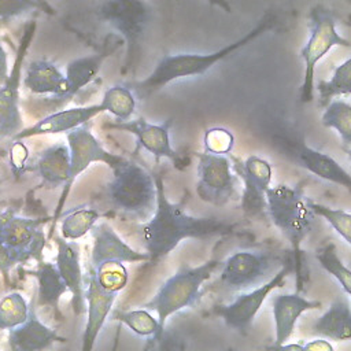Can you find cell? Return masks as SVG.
<instances>
[{"label":"cell","mask_w":351,"mask_h":351,"mask_svg":"<svg viewBox=\"0 0 351 351\" xmlns=\"http://www.w3.org/2000/svg\"><path fill=\"white\" fill-rule=\"evenodd\" d=\"M156 184V208L154 215L141 225V239L149 261L170 254L185 239H206L228 234L234 225L214 217H193L184 211L182 203L166 197L163 180L154 176Z\"/></svg>","instance_id":"1"},{"label":"cell","mask_w":351,"mask_h":351,"mask_svg":"<svg viewBox=\"0 0 351 351\" xmlns=\"http://www.w3.org/2000/svg\"><path fill=\"white\" fill-rule=\"evenodd\" d=\"M271 22L273 19L270 16H265L258 23V26L250 30L245 36L211 53H178L165 56L158 62V64L147 78L133 82L128 86L132 89L134 96H137L138 99H145L147 96L152 95L154 92L159 90L162 86L167 85L174 80L202 75L217 62L225 59L239 48L255 40L259 34L265 33L270 27Z\"/></svg>","instance_id":"2"},{"label":"cell","mask_w":351,"mask_h":351,"mask_svg":"<svg viewBox=\"0 0 351 351\" xmlns=\"http://www.w3.org/2000/svg\"><path fill=\"white\" fill-rule=\"evenodd\" d=\"M107 192L112 206L126 217L147 222L155 213V177L132 160L125 159L112 169Z\"/></svg>","instance_id":"3"},{"label":"cell","mask_w":351,"mask_h":351,"mask_svg":"<svg viewBox=\"0 0 351 351\" xmlns=\"http://www.w3.org/2000/svg\"><path fill=\"white\" fill-rule=\"evenodd\" d=\"M267 213L274 226L288 239L296 269H300L302 243L311 230L314 213L300 188L289 185L270 186L266 195Z\"/></svg>","instance_id":"4"},{"label":"cell","mask_w":351,"mask_h":351,"mask_svg":"<svg viewBox=\"0 0 351 351\" xmlns=\"http://www.w3.org/2000/svg\"><path fill=\"white\" fill-rule=\"evenodd\" d=\"M221 266L219 261H208L199 266H182L174 276H171L156 292V295L145 303V307L155 311L160 332L166 319L174 313L193 306L199 296L203 284Z\"/></svg>","instance_id":"5"},{"label":"cell","mask_w":351,"mask_h":351,"mask_svg":"<svg viewBox=\"0 0 351 351\" xmlns=\"http://www.w3.org/2000/svg\"><path fill=\"white\" fill-rule=\"evenodd\" d=\"M308 18L310 37L300 51V58L304 62V74L300 88V99L303 103L313 100L317 63L333 47H351V43L336 30V16L329 8L318 4L311 8Z\"/></svg>","instance_id":"6"},{"label":"cell","mask_w":351,"mask_h":351,"mask_svg":"<svg viewBox=\"0 0 351 351\" xmlns=\"http://www.w3.org/2000/svg\"><path fill=\"white\" fill-rule=\"evenodd\" d=\"M284 263L270 252L237 251L222 263L218 282L226 291L243 293L270 280Z\"/></svg>","instance_id":"7"},{"label":"cell","mask_w":351,"mask_h":351,"mask_svg":"<svg viewBox=\"0 0 351 351\" xmlns=\"http://www.w3.org/2000/svg\"><path fill=\"white\" fill-rule=\"evenodd\" d=\"M67 145L70 149V177H69V182L66 184V186L62 192V197L56 206V211L53 215V223L58 219V217L63 208L64 200H66L75 178L81 173H84L89 165H92L95 162H101V163H106L112 170L125 160V158L111 154L107 149H104V147L99 143V140L90 132V122L69 132L67 133Z\"/></svg>","instance_id":"8"},{"label":"cell","mask_w":351,"mask_h":351,"mask_svg":"<svg viewBox=\"0 0 351 351\" xmlns=\"http://www.w3.org/2000/svg\"><path fill=\"white\" fill-rule=\"evenodd\" d=\"M197 158V196L215 206H222L234 199L237 180L230 159L226 155L208 152L199 154Z\"/></svg>","instance_id":"9"},{"label":"cell","mask_w":351,"mask_h":351,"mask_svg":"<svg viewBox=\"0 0 351 351\" xmlns=\"http://www.w3.org/2000/svg\"><path fill=\"white\" fill-rule=\"evenodd\" d=\"M44 222V219L21 217L12 211L0 214V239L16 263H25L41 255L45 244Z\"/></svg>","instance_id":"10"},{"label":"cell","mask_w":351,"mask_h":351,"mask_svg":"<svg viewBox=\"0 0 351 351\" xmlns=\"http://www.w3.org/2000/svg\"><path fill=\"white\" fill-rule=\"evenodd\" d=\"M293 266V258H289L270 280L251 291L240 293L233 302L219 307L218 314L223 319L225 325L230 329L240 332L250 328L251 322L254 321L256 313L262 307L269 293L284 284L287 277L292 273Z\"/></svg>","instance_id":"11"},{"label":"cell","mask_w":351,"mask_h":351,"mask_svg":"<svg viewBox=\"0 0 351 351\" xmlns=\"http://www.w3.org/2000/svg\"><path fill=\"white\" fill-rule=\"evenodd\" d=\"M34 23H32L23 33L19 43L14 66L10 71V78L0 86V140L14 138L23 130L22 115L19 111V84L22 77V63L27 52Z\"/></svg>","instance_id":"12"},{"label":"cell","mask_w":351,"mask_h":351,"mask_svg":"<svg viewBox=\"0 0 351 351\" xmlns=\"http://www.w3.org/2000/svg\"><path fill=\"white\" fill-rule=\"evenodd\" d=\"M233 170L243 180V211L250 217H255L267 210L266 195L271 182V165L258 155H251L243 162L234 160Z\"/></svg>","instance_id":"13"},{"label":"cell","mask_w":351,"mask_h":351,"mask_svg":"<svg viewBox=\"0 0 351 351\" xmlns=\"http://www.w3.org/2000/svg\"><path fill=\"white\" fill-rule=\"evenodd\" d=\"M282 155L289 158L298 166L306 169L314 176L340 185L351 193V174L340 166L330 155L324 154L315 148H311L303 143L289 141L285 138H277Z\"/></svg>","instance_id":"14"},{"label":"cell","mask_w":351,"mask_h":351,"mask_svg":"<svg viewBox=\"0 0 351 351\" xmlns=\"http://www.w3.org/2000/svg\"><path fill=\"white\" fill-rule=\"evenodd\" d=\"M100 19L107 21L122 33L128 43V52L132 56L133 48L140 41L151 18V10L147 3L141 1H106L99 5Z\"/></svg>","instance_id":"15"},{"label":"cell","mask_w":351,"mask_h":351,"mask_svg":"<svg viewBox=\"0 0 351 351\" xmlns=\"http://www.w3.org/2000/svg\"><path fill=\"white\" fill-rule=\"evenodd\" d=\"M92 251H90V267L99 269L106 263H125V262H141L149 261L147 252H138L126 244L114 228L101 221L97 222L92 230Z\"/></svg>","instance_id":"16"},{"label":"cell","mask_w":351,"mask_h":351,"mask_svg":"<svg viewBox=\"0 0 351 351\" xmlns=\"http://www.w3.org/2000/svg\"><path fill=\"white\" fill-rule=\"evenodd\" d=\"M110 128L133 134L136 137L137 148H144L145 151L152 154L156 162L162 158H167L171 160H176L178 158V154L170 143L171 119H167L160 125H154L145 121L143 117H138L128 122L112 123L110 125Z\"/></svg>","instance_id":"17"},{"label":"cell","mask_w":351,"mask_h":351,"mask_svg":"<svg viewBox=\"0 0 351 351\" xmlns=\"http://www.w3.org/2000/svg\"><path fill=\"white\" fill-rule=\"evenodd\" d=\"M117 299V292H111L104 289L99 281L96 280L95 271L89 267L88 271V285L85 289V300H86V324L82 335V346L81 351H93L95 341L108 317L112 304Z\"/></svg>","instance_id":"18"},{"label":"cell","mask_w":351,"mask_h":351,"mask_svg":"<svg viewBox=\"0 0 351 351\" xmlns=\"http://www.w3.org/2000/svg\"><path fill=\"white\" fill-rule=\"evenodd\" d=\"M100 112H104V108L100 103L56 111L53 114H49V115L41 118L32 126L23 129L12 140H23V138L43 136V134L69 133L88 122H90V119L95 118L96 115H99Z\"/></svg>","instance_id":"19"},{"label":"cell","mask_w":351,"mask_h":351,"mask_svg":"<svg viewBox=\"0 0 351 351\" xmlns=\"http://www.w3.org/2000/svg\"><path fill=\"white\" fill-rule=\"evenodd\" d=\"M56 244L58 255L55 265L66 282L67 289L71 292V307L74 313L80 315L86 310L80 245L78 243L64 240L63 237H58Z\"/></svg>","instance_id":"20"},{"label":"cell","mask_w":351,"mask_h":351,"mask_svg":"<svg viewBox=\"0 0 351 351\" xmlns=\"http://www.w3.org/2000/svg\"><path fill=\"white\" fill-rule=\"evenodd\" d=\"M321 307V302L306 299L298 293H282L273 299V318L276 326L274 346L285 344L291 337L299 317Z\"/></svg>","instance_id":"21"},{"label":"cell","mask_w":351,"mask_h":351,"mask_svg":"<svg viewBox=\"0 0 351 351\" xmlns=\"http://www.w3.org/2000/svg\"><path fill=\"white\" fill-rule=\"evenodd\" d=\"M58 341L64 339L43 324L32 307L26 322L8 330L10 351H45Z\"/></svg>","instance_id":"22"},{"label":"cell","mask_w":351,"mask_h":351,"mask_svg":"<svg viewBox=\"0 0 351 351\" xmlns=\"http://www.w3.org/2000/svg\"><path fill=\"white\" fill-rule=\"evenodd\" d=\"M33 170L41 180V186L56 189L66 186L70 177V149L67 144H55L44 149L36 159Z\"/></svg>","instance_id":"23"},{"label":"cell","mask_w":351,"mask_h":351,"mask_svg":"<svg viewBox=\"0 0 351 351\" xmlns=\"http://www.w3.org/2000/svg\"><path fill=\"white\" fill-rule=\"evenodd\" d=\"M23 85L37 95H53L62 97L67 90L66 75L49 60L36 59L27 64Z\"/></svg>","instance_id":"24"},{"label":"cell","mask_w":351,"mask_h":351,"mask_svg":"<svg viewBox=\"0 0 351 351\" xmlns=\"http://www.w3.org/2000/svg\"><path fill=\"white\" fill-rule=\"evenodd\" d=\"M313 332L332 341L351 340V307L347 299L336 298L326 311L314 322Z\"/></svg>","instance_id":"25"},{"label":"cell","mask_w":351,"mask_h":351,"mask_svg":"<svg viewBox=\"0 0 351 351\" xmlns=\"http://www.w3.org/2000/svg\"><path fill=\"white\" fill-rule=\"evenodd\" d=\"M111 52H112V49L71 60L66 66L67 90L60 99L62 100L71 99L84 86H86L90 81H93L95 77L97 75V73L100 71L104 60L111 55Z\"/></svg>","instance_id":"26"},{"label":"cell","mask_w":351,"mask_h":351,"mask_svg":"<svg viewBox=\"0 0 351 351\" xmlns=\"http://www.w3.org/2000/svg\"><path fill=\"white\" fill-rule=\"evenodd\" d=\"M33 274L38 282V304L58 310L59 299L69 291L55 263L41 262Z\"/></svg>","instance_id":"27"},{"label":"cell","mask_w":351,"mask_h":351,"mask_svg":"<svg viewBox=\"0 0 351 351\" xmlns=\"http://www.w3.org/2000/svg\"><path fill=\"white\" fill-rule=\"evenodd\" d=\"M99 217V211L93 207L80 206L71 208L62 218V237L69 241H74L84 237L97 223Z\"/></svg>","instance_id":"28"},{"label":"cell","mask_w":351,"mask_h":351,"mask_svg":"<svg viewBox=\"0 0 351 351\" xmlns=\"http://www.w3.org/2000/svg\"><path fill=\"white\" fill-rule=\"evenodd\" d=\"M100 104L118 122H128L136 110V96L128 85L117 84L104 92Z\"/></svg>","instance_id":"29"},{"label":"cell","mask_w":351,"mask_h":351,"mask_svg":"<svg viewBox=\"0 0 351 351\" xmlns=\"http://www.w3.org/2000/svg\"><path fill=\"white\" fill-rule=\"evenodd\" d=\"M324 126L335 129L344 145H351V104L341 99L328 103L322 118Z\"/></svg>","instance_id":"30"},{"label":"cell","mask_w":351,"mask_h":351,"mask_svg":"<svg viewBox=\"0 0 351 351\" xmlns=\"http://www.w3.org/2000/svg\"><path fill=\"white\" fill-rule=\"evenodd\" d=\"M321 267L329 273L341 287V289L351 298V269L340 259L335 244H326L317 251L315 255Z\"/></svg>","instance_id":"31"},{"label":"cell","mask_w":351,"mask_h":351,"mask_svg":"<svg viewBox=\"0 0 351 351\" xmlns=\"http://www.w3.org/2000/svg\"><path fill=\"white\" fill-rule=\"evenodd\" d=\"M30 306L19 292H11L0 299V329H14L29 318Z\"/></svg>","instance_id":"32"},{"label":"cell","mask_w":351,"mask_h":351,"mask_svg":"<svg viewBox=\"0 0 351 351\" xmlns=\"http://www.w3.org/2000/svg\"><path fill=\"white\" fill-rule=\"evenodd\" d=\"M317 90L324 103L332 101L336 96L351 95V58L339 64L328 81L319 82Z\"/></svg>","instance_id":"33"},{"label":"cell","mask_w":351,"mask_h":351,"mask_svg":"<svg viewBox=\"0 0 351 351\" xmlns=\"http://www.w3.org/2000/svg\"><path fill=\"white\" fill-rule=\"evenodd\" d=\"M115 319L123 322L138 336H154L155 340L162 337L158 318H154L148 310H130V311H118Z\"/></svg>","instance_id":"34"},{"label":"cell","mask_w":351,"mask_h":351,"mask_svg":"<svg viewBox=\"0 0 351 351\" xmlns=\"http://www.w3.org/2000/svg\"><path fill=\"white\" fill-rule=\"evenodd\" d=\"M308 206L314 215L324 218L333 228V230L351 245V213L341 208H332L311 200H308Z\"/></svg>","instance_id":"35"},{"label":"cell","mask_w":351,"mask_h":351,"mask_svg":"<svg viewBox=\"0 0 351 351\" xmlns=\"http://www.w3.org/2000/svg\"><path fill=\"white\" fill-rule=\"evenodd\" d=\"M93 271L99 284L111 292L118 293L129 281V273L123 263H106L99 269H93Z\"/></svg>","instance_id":"36"},{"label":"cell","mask_w":351,"mask_h":351,"mask_svg":"<svg viewBox=\"0 0 351 351\" xmlns=\"http://www.w3.org/2000/svg\"><path fill=\"white\" fill-rule=\"evenodd\" d=\"M234 143L233 134L223 128H211L204 133V152L214 155H226L232 151Z\"/></svg>","instance_id":"37"},{"label":"cell","mask_w":351,"mask_h":351,"mask_svg":"<svg viewBox=\"0 0 351 351\" xmlns=\"http://www.w3.org/2000/svg\"><path fill=\"white\" fill-rule=\"evenodd\" d=\"M38 5L37 1L32 0H0V23H7L26 15Z\"/></svg>","instance_id":"38"},{"label":"cell","mask_w":351,"mask_h":351,"mask_svg":"<svg viewBox=\"0 0 351 351\" xmlns=\"http://www.w3.org/2000/svg\"><path fill=\"white\" fill-rule=\"evenodd\" d=\"M10 167L15 177H19L26 170V162L29 159V148L22 140H12L8 149Z\"/></svg>","instance_id":"39"},{"label":"cell","mask_w":351,"mask_h":351,"mask_svg":"<svg viewBox=\"0 0 351 351\" xmlns=\"http://www.w3.org/2000/svg\"><path fill=\"white\" fill-rule=\"evenodd\" d=\"M15 259L7 245L0 239V273L4 278V284L10 285V270L15 265Z\"/></svg>","instance_id":"40"},{"label":"cell","mask_w":351,"mask_h":351,"mask_svg":"<svg viewBox=\"0 0 351 351\" xmlns=\"http://www.w3.org/2000/svg\"><path fill=\"white\" fill-rule=\"evenodd\" d=\"M306 351H333V347L329 340L325 339H315L304 344Z\"/></svg>","instance_id":"41"},{"label":"cell","mask_w":351,"mask_h":351,"mask_svg":"<svg viewBox=\"0 0 351 351\" xmlns=\"http://www.w3.org/2000/svg\"><path fill=\"white\" fill-rule=\"evenodd\" d=\"M8 78H10L8 56H7V52L3 48L1 43H0V85H4Z\"/></svg>","instance_id":"42"},{"label":"cell","mask_w":351,"mask_h":351,"mask_svg":"<svg viewBox=\"0 0 351 351\" xmlns=\"http://www.w3.org/2000/svg\"><path fill=\"white\" fill-rule=\"evenodd\" d=\"M273 351H306L304 346L298 343H285L281 346H274Z\"/></svg>","instance_id":"43"},{"label":"cell","mask_w":351,"mask_h":351,"mask_svg":"<svg viewBox=\"0 0 351 351\" xmlns=\"http://www.w3.org/2000/svg\"><path fill=\"white\" fill-rule=\"evenodd\" d=\"M347 154H348V158L351 159V149H348V151H347Z\"/></svg>","instance_id":"44"},{"label":"cell","mask_w":351,"mask_h":351,"mask_svg":"<svg viewBox=\"0 0 351 351\" xmlns=\"http://www.w3.org/2000/svg\"><path fill=\"white\" fill-rule=\"evenodd\" d=\"M226 351H234V350H232V348H229V350H226Z\"/></svg>","instance_id":"45"}]
</instances>
